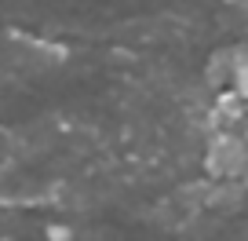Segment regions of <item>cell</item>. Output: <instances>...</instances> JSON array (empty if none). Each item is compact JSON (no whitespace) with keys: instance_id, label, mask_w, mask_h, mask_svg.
<instances>
[{"instance_id":"1","label":"cell","mask_w":248,"mask_h":241,"mask_svg":"<svg viewBox=\"0 0 248 241\" xmlns=\"http://www.w3.org/2000/svg\"><path fill=\"white\" fill-rule=\"evenodd\" d=\"M11 161H15V146H11V135L0 132V176L11 168Z\"/></svg>"}]
</instances>
